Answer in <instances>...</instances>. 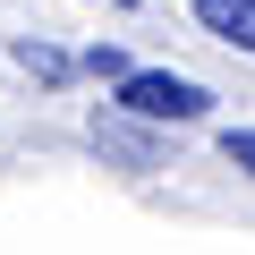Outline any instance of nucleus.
<instances>
[{
    "label": "nucleus",
    "instance_id": "nucleus-1",
    "mask_svg": "<svg viewBox=\"0 0 255 255\" xmlns=\"http://www.w3.org/2000/svg\"><path fill=\"white\" fill-rule=\"evenodd\" d=\"M204 111H213V94L170 68H128V85H119V119H204Z\"/></svg>",
    "mask_w": 255,
    "mask_h": 255
},
{
    "label": "nucleus",
    "instance_id": "nucleus-2",
    "mask_svg": "<svg viewBox=\"0 0 255 255\" xmlns=\"http://www.w3.org/2000/svg\"><path fill=\"white\" fill-rule=\"evenodd\" d=\"M94 145L111 162H128V170H162V145L145 136V128H128V119H94Z\"/></svg>",
    "mask_w": 255,
    "mask_h": 255
},
{
    "label": "nucleus",
    "instance_id": "nucleus-3",
    "mask_svg": "<svg viewBox=\"0 0 255 255\" xmlns=\"http://www.w3.org/2000/svg\"><path fill=\"white\" fill-rule=\"evenodd\" d=\"M196 26L238 43V51H255V0H196Z\"/></svg>",
    "mask_w": 255,
    "mask_h": 255
},
{
    "label": "nucleus",
    "instance_id": "nucleus-4",
    "mask_svg": "<svg viewBox=\"0 0 255 255\" xmlns=\"http://www.w3.org/2000/svg\"><path fill=\"white\" fill-rule=\"evenodd\" d=\"M221 162L238 179H255V128H230V136H221Z\"/></svg>",
    "mask_w": 255,
    "mask_h": 255
},
{
    "label": "nucleus",
    "instance_id": "nucleus-5",
    "mask_svg": "<svg viewBox=\"0 0 255 255\" xmlns=\"http://www.w3.org/2000/svg\"><path fill=\"white\" fill-rule=\"evenodd\" d=\"M17 60H26L34 77H68V60H60V51H43V43H17Z\"/></svg>",
    "mask_w": 255,
    "mask_h": 255
}]
</instances>
